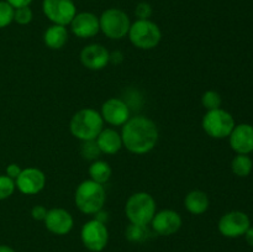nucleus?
Instances as JSON below:
<instances>
[{
    "instance_id": "f257e3e1",
    "label": "nucleus",
    "mask_w": 253,
    "mask_h": 252,
    "mask_svg": "<svg viewBox=\"0 0 253 252\" xmlns=\"http://www.w3.org/2000/svg\"><path fill=\"white\" fill-rule=\"evenodd\" d=\"M121 138L128 151L136 155H143L150 152L157 143V126L145 116H135L124 124Z\"/></svg>"
},
{
    "instance_id": "f03ea898",
    "label": "nucleus",
    "mask_w": 253,
    "mask_h": 252,
    "mask_svg": "<svg viewBox=\"0 0 253 252\" xmlns=\"http://www.w3.org/2000/svg\"><path fill=\"white\" fill-rule=\"evenodd\" d=\"M104 119L93 109H83L72 118L71 131L82 141L95 140L103 130Z\"/></svg>"
},
{
    "instance_id": "7ed1b4c3",
    "label": "nucleus",
    "mask_w": 253,
    "mask_h": 252,
    "mask_svg": "<svg viewBox=\"0 0 253 252\" xmlns=\"http://www.w3.org/2000/svg\"><path fill=\"white\" fill-rule=\"evenodd\" d=\"M105 189L100 183L94 180H84L76 192V204L84 214H96L103 209L105 203Z\"/></svg>"
},
{
    "instance_id": "20e7f679",
    "label": "nucleus",
    "mask_w": 253,
    "mask_h": 252,
    "mask_svg": "<svg viewBox=\"0 0 253 252\" xmlns=\"http://www.w3.org/2000/svg\"><path fill=\"white\" fill-rule=\"evenodd\" d=\"M125 210L131 224L148 225L156 214V202L147 193H136L128 198Z\"/></svg>"
},
{
    "instance_id": "39448f33",
    "label": "nucleus",
    "mask_w": 253,
    "mask_h": 252,
    "mask_svg": "<svg viewBox=\"0 0 253 252\" xmlns=\"http://www.w3.org/2000/svg\"><path fill=\"white\" fill-rule=\"evenodd\" d=\"M131 42L136 47L142 49H151L157 46L161 41V30L155 22L150 20H137L128 30Z\"/></svg>"
},
{
    "instance_id": "423d86ee",
    "label": "nucleus",
    "mask_w": 253,
    "mask_h": 252,
    "mask_svg": "<svg viewBox=\"0 0 253 252\" xmlns=\"http://www.w3.org/2000/svg\"><path fill=\"white\" fill-rule=\"evenodd\" d=\"M99 25H100V30L109 37L113 40H120L126 34H128L130 30V19L120 9H108L101 14L100 19H99Z\"/></svg>"
},
{
    "instance_id": "0eeeda50",
    "label": "nucleus",
    "mask_w": 253,
    "mask_h": 252,
    "mask_svg": "<svg viewBox=\"0 0 253 252\" xmlns=\"http://www.w3.org/2000/svg\"><path fill=\"white\" fill-rule=\"evenodd\" d=\"M205 132L214 138H224L230 136L235 127V120L230 113L222 109L209 110L203 119Z\"/></svg>"
},
{
    "instance_id": "6e6552de",
    "label": "nucleus",
    "mask_w": 253,
    "mask_h": 252,
    "mask_svg": "<svg viewBox=\"0 0 253 252\" xmlns=\"http://www.w3.org/2000/svg\"><path fill=\"white\" fill-rule=\"evenodd\" d=\"M42 9L52 22L63 26L71 24L77 14L73 0H43Z\"/></svg>"
},
{
    "instance_id": "1a4fd4ad",
    "label": "nucleus",
    "mask_w": 253,
    "mask_h": 252,
    "mask_svg": "<svg viewBox=\"0 0 253 252\" xmlns=\"http://www.w3.org/2000/svg\"><path fill=\"white\" fill-rule=\"evenodd\" d=\"M109 234L104 222L98 220L88 221L82 229V241L84 246L93 252H100L108 244Z\"/></svg>"
},
{
    "instance_id": "9d476101",
    "label": "nucleus",
    "mask_w": 253,
    "mask_h": 252,
    "mask_svg": "<svg viewBox=\"0 0 253 252\" xmlns=\"http://www.w3.org/2000/svg\"><path fill=\"white\" fill-rule=\"evenodd\" d=\"M251 226L250 217L242 211H230L219 221V230L226 237H240Z\"/></svg>"
},
{
    "instance_id": "9b49d317",
    "label": "nucleus",
    "mask_w": 253,
    "mask_h": 252,
    "mask_svg": "<svg viewBox=\"0 0 253 252\" xmlns=\"http://www.w3.org/2000/svg\"><path fill=\"white\" fill-rule=\"evenodd\" d=\"M46 183V177L37 168H26L16 178V185L24 194H36L41 192Z\"/></svg>"
},
{
    "instance_id": "f8f14e48",
    "label": "nucleus",
    "mask_w": 253,
    "mask_h": 252,
    "mask_svg": "<svg viewBox=\"0 0 253 252\" xmlns=\"http://www.w3.org/2000/svg\"><path fill=\"white\" fill-rule=\"evenodd\" d=\"M230 145L239 155H249L253 151V126L241 124L230 133Z\"/></svg>"
},
{
    "instance_id": "ddd939ff",
    "label": "nucleus",
    "mask_w": 253,
    "mask_h": 252,
    "mask_svg": "<svg viewBox=\"0 0 253 252\" xmlns=\"http://www.w3.org/2000/svg\"><path fill=\"white\" fill-rule=\"evenodd\" d=\"M152 227L158 235L168 236L179 230L182 226V217L173 210H162L158 214H155L152 219Z\"/></svg>"
},
{
    "instance_id": "4468645a",
    "label": "nucleus",
    "mask_w": 253,
    "mask_h": 252,
    "mask_svg": "<svg viewBox=\"0 0 253 252\" xmlns=\"http://www.w3.org/2000/svg\"><path fill=\"white\" fill-rule=\"evenodd\" d=\"M44 224L47 229L53 234L66 235L73 227V217L67 210L56 208L47 211Z\"/></svg>"
},
{
    "instance_id": "2eb2a0df",
    "label": "nucleus",
    "mask_w": 253,
    "mask_h": 252,
    "mask_svg": "<svg viewBox=\"0 0 253 252\" xmlns=\"http://www.w3.org/2000/svg\"><path fill=\"white\" fill-rule=\"evenodd\" d=\"M72 31L81 39H88L98 34L100 30L99 19L91 12H79L76 14L71 22Z\"/></svg>"
},
{
    "instance_id": "dca6fc26",
    "label": "nucleus",
    "mask_w": 253,
    "mask_h": 252,
    "mask_svg": "<svg viewBox=\"0 0 253 252\" xmlns=\"http://www.w3.org/2000/svg\"><path fill=\"white\" fill-rule=\"evenodd\" d=\"M110 58V53L108 49L101 44H89L82 51L81 61L86 68L93 69V71H99L106 67Z\"/></svg>"
},
{
    "instance_id": "f3484780",
    "label": "nucleus",
    "mask_w": 253,
    "mask_h": 252,
    "mask_svg": "<svg viewBox=\"0 0 253 252\" xmlns=\"http://www.w3.org/2000/svg\"><path fill=\"white\" fill-rule=\"evenodd\" d=\"M101 113H103L101 116H103L104 120L115 126L124 125L130 116V110H128L125 101L116 98L109 99L108 101H105Z\"/></svg>"
},
{
    "instance_id": "a211bd4d",
    "label": "nucleus",
    "mask_w": 253,
    "mask_h": 252,
    "mask_svg": "<svg viewBox=\"0 0 253 252\" xmlns=\"http://www.w3.org/2000/svg\"><path fill=\"white\" fill-rule=\"evenodd\" d=\"M96 143L101 152L114 155L123 146V138L115 130L106 128V130H101V132L99 133V136L96 137Z\"/></svg>"
},
{
    "instance_id": "6ab92c4d",
    "label": "nucleus",
    "mask_w": 253,
    "mask_h": 252,
    "mask_svg": "<svg viewBox=\"0 0 253 252\" xmlns=\"http://www.w3.org/2000/svg\"><path fill=\"white\" fill-rule=\"evenodd\" d=\"M44 43L52 49H58L66 44L68 40V32H67L66 26L63 25H56L48 27L44 32Z\"/></svg>"
},
{
    "instance_id": "aec40b11",
    "label": "nucleus",
    "mask_w": 253,
    "mask_h": 252,
    "mask_svg": "<svg viewBox=\"0 0 253 252\" xmlns=\"http://www.w3.org/2000/svg\"><path fill=\"white\" fill-rule=\"evenodd\" d=\"M185 207L192 214H203L209 207L208 195L202 190H193L185 198Z\"/></svg>"
},
{
    "instance_id": "412c9836",
    "label": "nucleus",
    "mask_w": 253,
    "mask_h": 252,
    "mask_svg": "<svg viewBox=\"0 0 253 252\" xmlns=\"http://www.w3.org/2000/svg\"><path fill=\"white\" fill-rule=\"evenodd\" d=\"M89 174H90L91 180L103 184V183H105L110 178L111 168L104 161H96L89 168Z\"/></svg>"
},
{
    "instance_id": "4be33fe9",
    "label": "nucleus",
    "mask_w": 253,
    "mask_h": 252,
    "mask_svg": "<svg viewBox=\"0 0 253 252\" xmlns=\"http://www.w3.org/2000/svg\"><path fill=\"white\" fill-rule=\"evenodd\" d=\"M252 167L253 162L247 155H237L231 163L232 172L239 177H247L251 173Z\"/></svg>"
},
{
    "instance_id": "5701e85b",
    "label": "nucleus",
    "mask_w": 253,
    "mask_h": 252,
    "mask_svg": "<svg viewBox=\"0 0 253 252\" xmlns=\"http://www.w3.org/2000/svg\"><path fill=\"white\" fill-rule=\"evenodd\" d=\"M151 236V231L148 230L147 225H135L131 224L126 230V237L130 241L141 242L147 240Z\"/></svg>"
},
{
    "instance_id": "b1692460",
    "label": "nucleus",
    "mask_w": 253,
    "mask_h": 252,
    "mask_svg": "<svg viewBox=\"0 0 253 252\" xmlns=\"http://www.w3.org/2000/svg\"><path fill=\"white\" fill-rule=\"evenodd\" d=\"M100 148L98 147L96 141H83L81 145V153L85 160H95L100 155Z\"/></svg>"
},
{
    "instance_id": "393cba45",
    "label": "nucleus",
    "mask_w": 253,
    "mask_h": 252,
    "mask_svg": "<svg viewBox=\"0 0 253 252\" xmlns=\"http://www.w3.org/2000/svg\"><path fill=\"white\" fill-rule=\"evenodd\" d=\"M202 103L208 110H215V109H219L221 105V96L217 91L209 90L203 95Z\"/></svg>"
},
{
    "instance_id": "a878e982",
    "label": "nucleus",
    "mask_w": 253,
    "mask_h": 252,
    "mask_svg": "<svg viewBox=\"0 0 253 252\" xmlns=\"http://www.w3.org/2000/svg\"><path fill=\"white\" fill-rule=\"evenodd\" d=\"M15 9L7 1H0V27H5L14 20Z\"/></svg>"
},
{
    "instance_id": "bb28decb",
    "label": "nucleus",
    "mask_w": 253,
    "mask_h": 252,
    "mask_svg": "<svg viewBox=\"0 0 253 252\" xmlns=\"http://www.w3.org/2000/svg\"><path fill=\"white\" fill-rule=\"evenodd\" d=\"M15 183L7 175H0V200L6 199L14 193Z\"/></svg>"
},
{
    "instance_id": "cd10ccee",
    "label": "nucleus",
    "mask_w": 253,
    "mask_h": 252,
    "mask_svg": "<svg viewBox=\"0 0 253 252\" xmlns=\"http://www.w3.org/2000/svg\"><path fill=\"white\" fill-rule=\"evenodd\" d=\"M14 20L20 25H26L29 22H31L32 20V10L29 6L19 7V9H15L14 14Z\"/></svg>"
},
{
    "instance_id": "c85d7f7f",
    "label": "nucleus",
    "mask_w": 253,
    "mask_h": 252,
    "mask_svg": "<svg viewBox=\"0 0 253 252\" xmlns=\"http://www.w3.org/2000/svg\"><path fill=\"white\" fill-rule=\"evenodd\" d=\"M135 14L138 20H148V17L152 15V6L148 2H140L136 6Z\"/></svg>"
},
{
    "instance_id": "c756f323",
    "label": "nucleus",
    "mask_w": 253,
    "mask_h": 252,
    "mask_svg": "<svg viewBox=\"0 0 253 252\" xmlns=\"http://www.w3.org/2000/svg\"><path fill=\"white\" fill-rule=\"evenodd\" d=\"M47 211H48V210L44 207H42V205H36V207L32 209V217H34L35 220H44Z\"/></svg>"
},
{
    "instance_id": "7c9ffc66",
    "label": "nucleus",
    "mask_w": 253,
    "mask_h": 252,
    "mask_svg": "<svg viewBox=\"0 0 253 252\" xmlns=\"http://www.w3.org/2000/svg\"><path fill=\"white\" fill-rule=\"evenodd\" d=\"M20 173H21V169H20V167L17 165L12 163V165L7 166L6 174H7V177H10V178H11V179H14V178L19 177Z\"/></svg>"
},
{
    "instance_id": "2f4dec72",
    "label": "nucleus",
    "mask_w": 253,
    "mask_h": 252,
    "mask_svg": "<svg viewBox=\"0 0 253 252\" xmlns=\"http://www.w3.org/2000/svg\"><path fill=\"white\" fill-rule=\"evenodd\" d=\"M14 9H19V7L29 6L32 2V0H6Z\"/></svg>"
},
{
    "instance_id": "473e14b6",
    "label": "nucleus",
    "mask_w": 253,
    "mask_h": 252,
    "mask_svg": "<svg viewBox=\"0 0 253 252\" xmlns=\"http://www.w3.org/2000/svg\"><path fill=\"white\" fill-rule=\"evenodd\" d=\"M114 62V63H119V62L123 61V53L119 51L114 52L113 54H110V58H109V62Z\"/></svg>"
},
{
    "instance_id": "72a5a7b5",
    "label": "nucleus",
    "mask_w": 253,
    "mask_h": 252,
    "mask_svg": "<svg viewBox=\"0 0 253 252\" xmlns=\"http://www.w3.org/2000/svg\"><path fill=\"white\" fill-rule=\"evenodd\" d=\"M245 237H246L247 244L253 247V227L252 226H250V229L247 230L246 234H245Z\"/></svg>"
},
{
    "instance_id": "f704fd0d",
    "label": "nucleus",
    "mask_w": 253,
    "mask_h": 252,
    "mask_svg": "<svg viewBox=\"0 0 253 252\" xmlns=\"http://www.w3.org/2000/svg\"><path fill=\"white\" fill-rule=\"evenodd\" d=\"M106 219H108V214H106V212H103L101 210H99V211L96 212L95 220H98V221L100 222H104Z\"/></svg>"
},
{
    "instance_id": "c9c22d12",
    "label": "nucleus",
    "mask_w": 253,
    "mask_h": 252,
    "mask_svg": "<svg viewBox=\"0 0 253 252\" xmlns=\"http://www.w3.org/2000/svg\"><path fill=\"white\" fill-rule=\"evenodd\" d=\"M0 252H15L11 247L5 246V245H0Z\"/></svg>"
}]
</instances>
